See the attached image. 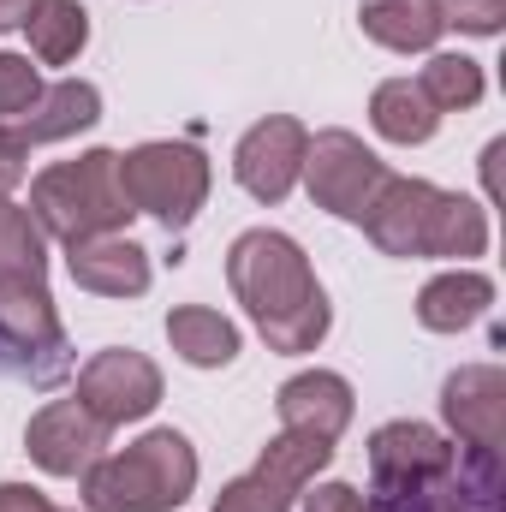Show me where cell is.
Wrapping results in <instances>:
<instances>
[{
    "label": "cell",
    "instance_id": "cell-28",
    "mask_svg": "<svg viewBox=\"0 0 506 512\" xmlns=\"http://www.w3.org/2000/svg\"><path fill=\"white\" fill-rule=\"evenodd\" d=\"M18 179H24V149L12 143V131L0 126V203L18 191Z\"/></svg>",
    "mask_w": 506,
    "mask_h": 512
},
{
    "label": "cell",
    "instance_id": "cell-15",
    "mask_svg": "<svg viewBox=\"0 0 506 512\" xmlns=\"http://www.w3.org/2000/svg\"><path fill=\"white\" fill-rule=\"evenodd\" d=\"M66 268L96 298H137L149 286V251L131 245L126 233H96V239L66 245Z\"/></svg>",
    "mask_w": 506,
    "mask_h": 512
},
{
    "label": "cell",
    "instance_id": "cell-19",
    "mask_svg": "<svg viewBox=\"0 0 506 512\" xmlns=\"http://www.w3.org/2000/svg\"><path fill=\"white\" fill-rule=\"evenodd\" d=\"M24 36H30V54H36L42 66H66V60H78L84 42H90V12H84L78 0H36V6L24 12Z\"/></svg>",
    "mask_w": 506,
    "mask_h": 512
},
{
    "label": "cell",
    "instance_id": "cell-6",
    "mask_svg": "<svg viewBox=\"0 0 506 512\" xmlns=\"http://www.w3.org/2000/svg\"><path fill=\"white\" fill-rule=\"evenodd\" d=\"M120 185L137 215H155L167 233H179L209 203V155L197 143H137L120 155Z\"/></svg>",
    "mask_w": 506,
    "mask_h": 512
},
{
    "label": "cell",
    "instance_id": "cell-25",
    "mask_svg": "<svg viewBox=\"0 0 506 512\" xmlns=\"http://www.w3.org/2000/svg\"><path fill=\"white\" fill-rule=\"evenodd\" d=\"M209 512H292V495H286V489H274V483H268V477H239V483H227V489H221V501H215V507Z\"/></svg>",
    "mask_w": 506,
    "mask_h": 512
},
{
    "label": "cell",
    "instance_id": "cell-4",
    "mask_svg": "<svg viewBox=\"0 0 506 512\" xmlns=\"http://www.w3.org/2000/svg\"><path fill=\"white\" fill-rule=\"evenodd\" d=\"M131 215V197L120 185V155L114 149H90L78 161H54L48 173H36L30 185V221L42 227V239L78 245L96 233H120Z\"/></svg>",
    "mask_w": 506,
    "mask_h": 512
},
{
    "label": "cell",
    "instance_id": "cell-7",
    "mask_svg": "<svg viewBox=\"0 0 506 512\" xmlns=\"http://www.w3.org/2000/svg\"><path fill=\"white\" fill-rule=\"evenodd\" d=\"M298 179L310 185V203L316 209L364 227V215L376 209L381 185L393 173H387V161H381L376 149H364V137H352V131H316L304 143V173Z\"/></svg>",
    "mask_w": 506,
    "mask_h": 512
},
{
    "label": "cell",
    "instance_id": "cell-1",
    "mask_svg": "<svg viewBox=\"0 0 506 512\" xmlns=\"http://www.w3.org/2000/svg\"><path fill=\"white\" fill-rule=\"evenodd\" d=\"M227 280L239 292V304L251 310L256 334L268 340V352H316L334 310H328V292L316 286L310 274V256L298 251V239L274 233V227H251L233 239L227 251Z\"/></svg>",
    "mask_w": 506,
    "mask_h": 512
},
{
    "label": "cell",
    "instance_id": "cell-21",
    "mask_svg": "<svg viewBox=\"0 0 506 512\" xmlns=\"http://www.w3.org/2000/svg\"><path fill=\"white\" fill-rule=\"evenodd\" d=\"M328 459H334V441H316V435H292V429H280L268 447H262V459H256V477H268L274 489H286L292 501L316 483V471H328Z\"/></svg>",
    "mask_w": 506,
    "mask_h": 512
},
{
    "label": "cell",
    "instance_id": "cell-18",
    "mask_svg": "<svg viewBox=\"0 0 506 512\" xmlns=\"http://www.w3.org/2000/svg\"><path fill=\"white\" fill-rule=\"evenodd\" d=\"M364 36L393 48V54H429L441 42L435 0H364Z\"/></svg>",
    "mask_w": 506,
    "mask_h": 512
},
{
    "label": "cell",
    "instance_id": "cell-23",
    "mask_svg": "<svg viewBox=\"0 0 506 512\" xmlns=\"http://www.w3.org/2000/svg\"><path fill=\"white\" fill-rule=\"evenodd\" d=\"M441 30H465V36H501L506 0H435Z\"/></svg>",
    "mask_w": 506,
    "mask_h": 512
},
{
    "label": "cell",
    "instance_id": "cell-20",
    "mask_svg": "<svg viewBox=\"0 0 506 512\" xmlns=\"http://www.w3.org/2000/svg\"><path fill=\"white\" fill-rule=\"evenodd\" d=\"M370 126L387 137V143H429L435 126H441V114H435V102L411 84V78H387L376 96H370Z\"/></svg>",
    "mask_w": 506,
    "mask_h": 512
},
{
    "label": "cell",
    "instance_id": "cell-11",
    "mask_svg": "<svg viewBox=\"0 0 506 512\" xmlns=\"http://www.w3.org/2000/svg\"><path fill=\"white\" fill-rule=\"evenodd\" d=\"M108 447V423H96L78 399H48L30 429H24V453L48 471V477H84Z\"/></svg>",
    "mask_w": 506,
    "mask_h": 512
},
{
    "label": "cell",
    "instance_id": "cell-13",
    "mask_svg": "<svg viewBox=\"0 0 506 512\" xmlns=\"http://www.w3.org/2000/svg\"><path fill=\"white\" fill-rule=\"evenodd\" d=\"M274 405H280V429L316 435V441H340L346 423H352V411H358L352 382L334 376V370H304V376H292V382L274 393Z\"/></svg>",
    "mask_w": 506,
    "mask_h": 512
},
{
    "label": "cell",
    "instance_id": "cell-12",
    "mask_svg": "<svg viewBox=\"0 0 506 512\" xmlns=\"http://www.w3.org/2000/svg\"><path fill=\"white\" fill-rule=\"evenodd\" d=\"M459 465V447L429 429V423H381L370 435V471H376V489H417V483H435Z\"/></svg>",
    "mask_w": 506,
    "mask_h": 512
},
{
    "label": "cell",
    "instance_id": "cell-8",
    "mask_svg": "<svg viewBox=\"0 0 506 512\" xmlns=\"http://www.w3.org/2000/svg\"><path fill=\"white\" fill-rule=\"evenodd\" d=\"M72 399L96 423L120 429V423H137V417H149L161 405V370L143 352H131V346H108V352H96L78 370V393Z\"/></svg>",
    "mask_w": 506,
    "mask_h": 512
},
{
    "label": "cell",
    "instance_id": "cell-26",
    "mask_svg": "<svg viewBox=\"0 0 506 512\" xmlns=\"http://www.w3.org/2000/svg\"><path fill=\"white\" fill-rule=\"evenodd\" d=\"M304 512H370V507L352 483H322L316 495H304Z\"/></svg>",
    "mask_w": 506,
    "mask_h": 512
},
{
    "label": "cell",
    "instance_id": "cell-16",
    "mask_svg": "<svg viewBox=\"0 0 506 512\" xmlns=\"http://www.w3.org/2000/svg\"><path fill=\"white\" fill-rule=\"evenodd\" d=\"M489 304H495V280L477 274V268H453V274H435L417 292V322L429 334H459L477 316H489Z\"/></svg>",
    "mask_w": 506,
    "mask_h": 512
},
{
    "label": "cell",
    "instance_id": "cell-14",
    "mask_svg": "<svg viewBox=\"0 0 506 512\" xmlns=\"http://www.w3.org/2000/svg\"><path fill=\"white\" fill-rule=\"evenodd\" d=\"M96 120H102V90L84 84V78H60V84H42V96L18 120H6V131H12L18 149H30V143L78 137V131H90Z\"/></svg>",
    "mask_w": 506,
    "mask_h": 512
},
{
    "label": "cell",
    "instance_id": "cell-17",
    "mask_svg": "<svg viewBox=\"0 0 506 512\" xmlns=\"http://www.w3.org/2000/svg\"><path fill=\"white\" fill-rule=\"evenodd\" d=\"M167 340L191 370H227L239 358V328L209 304H179L167 316Z\"/></svg>",
    "mask_w": 506,
    "mask_h": 512
},
{
    "label": "cell",
    "instance_id": "cell-27",
    "mask_svg": "<svg viewBox=\"0 0 506 512\" xmlns=\"http://www.w3.org/2000/svg\"><path fill=\"white\" fill-rule=\"evenodd\" d=\"M0 512H66L54 507L42 489H30V483H0Z\"/></svg>",
    "mask_w": 506,
    "mask_h": 512
},
{
    "label": "cell",
    "instance_id": "cell-10",
    "mask_svg": "<svg viewBox=\"0 0 506 512\" xmlns=\"http://www.w3.org/2000/svg\"><path fill=\"white\" fill-rule=\"evenodd\" d=\"M304 143H310V131L298 126V120H286V114L256 120V126L239 137V149H233V179L251 191L256 203L292 197V185H298V173H304Z\"/></svg>",
    "mask_w": 506,
    "mask_h": 512
},
{
    "label": "cell",
    "instance_id": "cell-5",
    "mask_svg": "<svg viewBox=\"0 0 506 512\" xmlns=\"http://www.w3.org/2000/svg\"><path fill=\"white\" fill-rule=\"evenodd\" d=\"M0 340L18 352H60V316L48 298V251L30 209L0 203Z\"/></svg>",
    "mask_w": 506,
    "mask_h": 512
},
{
    "label": "cell",
    "instance_id": "cell-2",
    "mask_svg": "<svg viewBox=\"0 0 506 512\" xmlns=\"http://www.w3.org/2000/svg\"><path fill=\"white\" fill-rule=\"evenodd\" d=\"M364 233L381 256H483L489 251V215L459 197L441 191L429 179H387L376 209L364 215Z\"/></svg>",
    "mask_w": 506,
    "mask_h": 512
},
{
    "label": "cell",
    "instance_id": "cell-3",
    "mask_svg": "<svg viewBox=\"0 0 506 512\" xmlns=\"http://www.w3.org/2000/svg\"><path fill=\"white\" fill-rule=\"evenodd\" d=\"M197 489V453L179 429H149L84 471V512H173Z\"/></svg>",
    "mask_w": 506,
    "mask_h": 512
},
{
    "label": "cell",
    "instance_id": "cell-9",
    "mask_svg": "<svg viewBox=\"0 0 506 512\" xmlns=\"http://www.w3.org/2000/svg\"><path fill=\"white\" fill-rule=\"evenodd\" d=\"M441 417L447 429L459 435L465 459H489L501 465V447H506V376L495 364H471L459 376H447L441 387Z\"/></svg>",
    "mask_w": 506,
    "mask_h": 512
},
{
    "label": "cell",
    "instance_id": "cell-24",
    "mask_svg": "<svg viewBox=\"0 0 506 512\" xmlns=\"http://www.w3.org/2000/svg\"><path fill=\"white\" fill-rule=\"evenodd\" d=\"M36 96H42L36 66H30L24 54H6V48H0V126H6V120H18Z\"/></svg>",
    "mask_w": 506,
    "mask_h": 512
},
{
    "label": "cell",
    "instance_id": "cell-29",
    "mask_svg": "<svg viewBox=\"0 0 506 512\" xmlns=\"http://www.w3.org/2000/svg\"><path fill=\"white\" fill-rule=\"evenodd\" d=\"M36 0H0V30H12V24H24V12H30Z\"/></svg>",
    "mask_w": 506,
    "mask_h": 512
},
{
    "label": "cell",
    "instance_id": "cell-22",
    "mask_svg": "<svg viewBox=\"0 0 506 512\" xmlns=\"http://www.w3.org/2000/svg\"><path fill=\"white\" fill-rule=\"evenodd\" d=\"M417 90L435 102V114H459V108H477L483 102V66L465 60V54H429Z\"/></svg>",
    "mask_w": 506,
    "mask_h": 512
}]
</instances>
